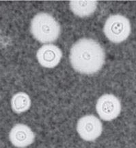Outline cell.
<instances>
[{
    "label": "cell",
    "mask_w": 136,
    "mask_h": 148,
    "mask_svg": "<svg viewBox=\"0 0 136 148\" xmlns=\"http://www.w3.org/2000/svg\"><path fill=\"white\" fill-rule=\"evenodd\" d=\"M106 54L101 46L91 38H81L72 46L70 62L78 73L93 74L103 67Z\"/></svg>",
    "instance_id": "obj_1"
},
{
    "label": "cell",
    "mask_w": 136,
    "mask_h": 148,
    "mask_svg": "<svg viewBox=\"0 0 136 148\" xmlns=\"http://www.w3.org/2000/svg\"><path fill=\"white\" fill-rule=\"evenodd\" d=\"M30 29L33 36L42 44L54 42L61 33L58 21L50 14L44 12L38 14L32 18Z\"/></svg>",
    "instance_id": "obj_2"
},
{
    "label": "cell",
    "mask_w": 136,
    "mask_h": 148,
    "mask_svg": "<svg viewBox=\"0 0 136 148\" xmlns=\"http://www.w3.org/2000/svg\"><path fill=\"white\" fill-rule=\"evenodd\" d=\"M131 26L130 21L122 15H112L106 20L103 32L108 39L115 44L126 41L130 36Z\"/></svg>",
    "instance_id": "obj_3"
},
{
    "label": "cell",
    "mask_w": 136,
    "mask_h": 148,
    "mask_svg": "<svg viewBox=\"0 0 136 148\" xmlns=\"http://www.w3.org/2000/svg\"><path fill=\"white\" fill-rule=\"evenodd\" d=\"M96 111L102 120L111 121L120 115L121 111L120 101L115 95L105 94L97 101Z\"/></svg>",
    "instance_id": "obj_4"
},
{
    "label": "cell",
    "mask_w": 136,
    "mask_h": 148,
    "mask_svg": "<svg viewBox=\"0 0 136 148\" xmlns=\"http://www.w3.org/2000/svg\"><path fill=\"white\" fill-rule=\"evenodd\" d=\"M101 122L94 115H86L80 118L77 123V132L86 141H93L101 135Z\"/></svg>",
    "instance_id": "obj_5"
},
{
    "label": "cell",
    "mask_w": 136,
    "mask_h": 148,
    "mask_svg": "<svg viewBox=\"0 0 136 148\" xmlns=\"http://www.w3.org/2000/svg\"><path fill=\"white\" fill-rule=\"evenodd\" d=\"M36 57L41 66L47 69H52L59 64L62 58V52L58 46L46 44L38 49Z\"/></svg>",
    "instance_id": "obj_6"
},
{
    "label": "cell",
    "mask_w": 136,
    "mask_h": 148,
    "mask_svg": "<svg viewBox=\"0 0 136 148\" xmlns=\"http://www.w3.org/2000/svg\"><path fill=\"white\" fill-rule=\"evenodd\" d=\"M35 135L29 126L17 124L14 126L9 132V140L15 147L24 148L32 144Z\"/></svg>",
    "instance_id": "obj_7"
},
{
    "label": "cell",
    "mask_w": 136,
    "mask_h": 148,
    "mask_svg": "<svg viewBox=\"0 0 136 148\" xmlns=\"http://www.w3.org/2000/svg\"><path fill=\"white\" fill-rule=\"evenodd\" d=\"M69 4L74 14L80 17H86L95 12L98 3L95 1H72Z\"/></svg>",
    "instance_id": "obj_8"
},
{
    "label": "cell",
    "mask_w": 136,
    "mask_h": 148,
    "mask_svg": "<svg viewBox=\"0 0 136 148\" xmlns=\"http://www.w3.org/2000/svg\"><path fill=\"white\" fill-rule=\"evenodd\" d=\"M12 110L16 113H22L29 109L31 106V99L27 93L23 92L15 94L11 101Z\"/></svg>",
    "instance_id": "obj_9"
}]
</instances>
